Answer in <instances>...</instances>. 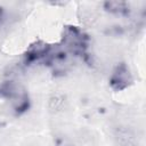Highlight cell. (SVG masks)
<instances>
[{
	"instance_id": "cell-1",
	"label": "cell",
	"mask_w": 146,
	"mask_h": 146,
	"mask_svg": "<svg viewBox=\"0 0 146 146\" xmlns=\"http://www.w3.org/2000/svg\"><path fill=\"white\" fill-rule=\"evenodd\" d=\"M89 44V36L79 27L67 25L63 30L62 46L67 54L75 56H86Z\"/></svg>"
},
{
	"instance_id": "cell-2",
	"label": "cell",
	"mask_w": 146,
	"mask_h": 146,
	"mask_svg": "<svg viewBox=\"0 0 146 146\" xmlns=\"http://www.w3.org/2000/svg\"><path fill=\"white\" fill-rule=\"evenodd\" d=\"M132 74L125 63L117 64L110 76V86L115 91H122L127 89L132 84Z\"/></svg>"
},
{
	"instance_id": "cell-3",
	"label": "cell",
	"mask_w": 146,
	"mask_h": 146,
	"mask_svg": "<svg viewBox=\"0 0 146 146\" xmlns=\"http://www.w3.org/2000/svg\"><path fill=\"white\" fill-rule=\"evenodd\" d=\"M52 48L50 44H48L47 42L43 41H35L34 43H32L27 50L24 54V62L26 65H30L34 62L41 60V59H47L49 54L51 52Z\"/></svg>"
},
{
	"instance_id": "cell-4",
	"label": "cell",
	"mask_w": 146,
	"mask_h": 146,
	"mask_svg": "<svg viewBox=\"0 0 146 146\" xmlns=\"http://www.w3.org/2000/svg\"><path fill=\"white\" fill-rule=\"evenodd\" d=\"M13 110L15 111L16 114H22L26 112L30 108V98L29 95L25 92V90L19 89L16 95L10 99Z\"/></svg>"
},
{
	"instance_id": "cell-5",
	"label": "cell",
	"mask_w": 146,
	"mask_h": 146,
	"mask_svg": "<svg viewBox=\"0 0 146 146\" xmlns=\"http://www.w3.org/2000/svg\"><path fill=\"white\" fill-rule=\"evenodd\" d=\"M103 6L107 13L114 15H127L129 13V5L125 1L111 0V1H105Z\"/></svg>"
},
{
	"instance_id": "cell-6",
	"label": "cell",
	"mask_w": 146,
	"mask_h": 146,
	"mask_svg": "<svg viewBox=\"0 0 146 146\" xmlns=\"http://www.w3.org/2000/svg\"><path fill=\"white\" fill-rule=\"evenodd\" d=\"M2 19H3V8L0 6V25L2 23Z\"/></svg>"
}]
</instances>
